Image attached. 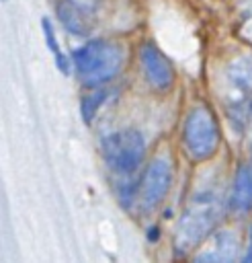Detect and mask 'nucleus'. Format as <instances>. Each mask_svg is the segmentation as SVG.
<instances>
[{"label": "nucleus", "mask_w": 252, "mask_h": 263, "mask_svg": "<svg viewBox=\"0 0 252 263\" xmlns=\"http://www.w3.org/2000/svg\"><path fill=\"white\" fill-rule=\"evenodd\" d=\"M225 205L227 201H223L219 185L207 183L203 187H197L186 199L182 214L176 222L174 251L182 257L201 247L203 242H207L215 234V228L221 222Z\"/></svg>", "instance_id": "1"}, {"label": "nucleus", "mask_w": 252, "mask_h": 263, "mask_svg": "<svg viewBox=\"0 0 252 263\" xmlns=\"http://www.w3.org/2000/svg\"><path fill=\"white\" fill-rule=\"evenodd\" d=\"M74 70L86 88H102L121 72L125 47L113 39H88L72 53Z\"/></svg>", "instance_id": "2"}, {"label": "nucleus", "mask_w": 252, "mask_h": 263, "mask_svg": "<svg viewBox=\"0 0 252 263\" xmlns=\"http://www.w3.org/2000/svg\"><path fill=\"white\" fill-rule=\"evenodd\" d=\"M223 103L229 125L244 132L252 115V58L238 55L223 68Z\"/></svg>", "instance_id": "3"}, {"label": "nucleus", "mask_w": 252, "mask_h": 263, "mask_svg": "<svg viewBox=\"0 0 252 263\" xmlns=\"http://www.w3.org/2000/svg\"><path fill=\"white\" fill-rule=\"evenodd\" d=\"M182 148L193 162H205L219 148V123L207 105H195L182 123Z\"/></svg>", "instance_id": "4"}, {"label": "nucleus", "mask_w": 252, "mask_h": 263, "mask_svg": "<svg viewBox=\"0 0 252 263\" xmlns=\"http://www.w3.org/2000/svg\"><path fill=\"white\" fill-rule=\"evenodd\" d=\"M148 144L137 127H121L102 138V156L119 175H131L139 168Z\"/></svg>", "instance_id": "5"}, {"label": "nucleus", "mask_w": 252, "mask_h": 263, "mask_svg": "<svg viewBox=\"0 0 252 263\" xmlns=\"http://www.w3.org/2000/svg\"><path fill=\"white\" fill-rule=\"evenodd\" d=\"M172 183V164L166 156H156L150 160L145 166L139 189H137V199L143 212H154L168 195Z\"/></svg>", "instance_id": "6"}, {"label": "nucleus", "mask_w": 252, "mask_h": 263, "mask_svg": "<svg viewBox=\"0 0 252 263\" xmlns=\"http://www.w3.org/2000/svg\"><path fill=\"white\" fill-rule=\"evenodd\" d=\"M102 10V0H55V14L64 29L76 37H88Z\"/></svg>", "instance_id": "7"}, {"label": "nucleus", "mask_w": 252, "mask_h": 263, "mask_svg": "<svg viewBox=\"0 0 252 263\" xmlns=\"http://www.w3.org/2000/svg\"><path fill=\"white\" fill-rule=\"evenodd\" d=\"M141 68L150 86L158 92H168L174 84V68L156 43H143L139 49Z\"/></svg>", "instance_id": "8"}, {"label": "nucleus", "mask_w": 252, "mask_h": 263, "mask_svg": "<svg viewBox=\"0 0 252 263\" xmlns=\"http://www.w3.org/2000/svg\"><path fill=\"white\" fill-rule=\"evenodd\" d=\"M238 249H240V242H238V236L234 230H229V228L217 230L205 242V247L197 253L193 263H236Z\"/></svg>", "instance_id": "9"}, {"label": "nucleus", "mask_w": 252, "mask_h": 263, "mask_svg": "<svg viewBox=\"0 0 252 263\" xmlns=\"http://www.w3.org/2000/svg\"><path fill=\"white\" fill-rule=\"evenodd\" d=\"M227 208L234 214H248L252 210V158L248 162H242L236 168L229 195H227Z\"/></svg>", "instance_id": "10"}, {"label": "nucleus", "mask_w": 252, "mask_h": 263, "mask_svg": "<svg viewBox=\"0 0 252 263\" xmlns=\"http://www.w3.org/2000/svg\"><path fill=\"white\" fill-rule=\"evenodd\" d=\"M109 97H111V90H107V88H92L90 92H86V95L82 97V103H80L82 119H84L86 123H90V121L96 117L98 109L109 101Z\"/></svg>", "instance_id": "11"}, {"label": "nucleus", "mask_w": 252, "mask_h": 263, "mask_svg": "<svg viewBox=\"0 0 252 263\" xmlns=\"http://www.w3.org/2000/svg\"><path fill=\"white\" fill-rule=\"evenodd\" d=\"M41 29H43V35H45V39H47V47L51 49V53H53V58H55V66H57L64 74H68L72 60H68V58L64 55V51H61V47H59V43H57L55 29H53L51 21H49V18H43V21H41Z\"/></svg>", "instance_id": "12"}, {"label": "nucleus", "mask_w": 252, "mask_h": 263, "mask_svg": "<svg viewBox=\"0 0 252 263\" xmlns=\"http://www.w3.org/2000/svg\"><path fill=\"white\" fill-rule=\"evenodd\" d=\"M240 263H252V224L248 228V236H246V247H244V255Z\"/></svg>", "instance_id": "13"}]
</instances>
